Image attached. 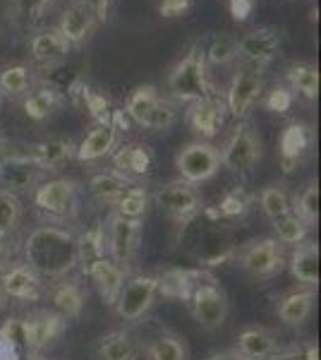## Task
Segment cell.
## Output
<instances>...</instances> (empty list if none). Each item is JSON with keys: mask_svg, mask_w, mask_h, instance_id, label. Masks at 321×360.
<instances>
[{"mask_svg": "<svg viewBox=\"0 0 321 360\" xmlns=\"http://www.w3.org/2000/svg\"><path fill=\"white\" fill-rule=\"evenodd\" d=\"M235 255V243H232V236L225 226L221 224H207L204 229L197 231V250L195 257L199 259L202 264H218L225 262Z\"/></svg>", "mask_w": 321, "mask_h": 360, "instance_id": "9a60e30c", "label": "cell"}, {"mask_svg": "<svg viewBox=\"0 0 321 360\" xmlns=\"http://www.w3.org/2000/svg\"><path fill=\"white\" fill-rule=\"evenodd\" d=\"M15 257V238L8 231H0V274L13 264Z\"/></svg>", "mask_w": 321, "mask_h": 360, "instance_id": "681fc988", "label": "cell"}, {"mask_svg": "<svg viewBox=\"0 0 321 360\" xmlns=\"http://www.w3.org/2000/svg\"><path fill=\"white\" fill-rule=\"evenodd\" d=\"M58 29H60V34L67 39L70 46H79V44H84L86 39H91V34H94V29H96V20L79 0H74L72 5L65 8Z\"/></svg>", "mask_w": 321, "mask_h": 360, "instance_id": "d4e9b609", "label": "cell"}, {"mask_svg": "<svg viewBox=\"0 0 321 360\" xmlns=\"http://www.w3.org/2000/svg\"><path fill=\"white\" fill-rule=\"evenodd\" d=\"M113 166L122 176L139 183V178L147 176L151 171V166H154V154H151V149L144 147V144H125V147H120L118 152L113 154Z\"/></svg>", "mask_w": 321, "mask_h": 360, "instance_id": "83f0119b", "label": "cell"}, {"mask_svg": "<svg viewBox=\"0 0 321 360\" xmlns=\"http://www.w3.org/2000/svg\"><path fill=\"white\" fill-rule=\"evenodd\" d=\"M235 262L247 276L268 281L285 269V248L276 238H254L235 252Z\"/></svg>", "mask_w": 321, "mask_h": 360, "instance_id": "5b68a950", "label": "cell"}, {"mask_svg": "<svg viewBox=\"0 0 321 360\" xmlns=\"http://www.w3.org/2000/svg\"><path fill=\"white\" fill-rule=\"evenodd\" d=\"M25 264L32 266L41 281H63L79 264L77 233L60 224L37 226L25 238Z\"/></svg>", "mask_w": 321, "mask_h": 360, "instance_id": "6da1fadb", "label": "cell"}, {"mask_svg": "<svg viewBox=\"0 0 321 360\" xmlns=\"http://www.w3.org/2000/svg\"><path fill=\"white\" fill-rule=\"evenodd\" d=\"M0 147H3V137H0Z\"/></svg>", "mask_w": 321, "mask_h": 360, "instance_id": "11a10c76", "label": "cell"}, {"mask_svg": "<svg viewBox=\"0 0 321 360\" xmlns=\"http://www.w3.org/2000/svg\"><path fill=\"white\" fill-rule=\"evenodd\" d=\"M285 79L290 84V91L305 96L307 101H314L319 96V70L312 63H295L285 70Z\"/></svg>", "mask_w": 321, "mask_h": 360, "instance_id": "e575fe53", "label": "cell"}, {"mask_svg": "<svg viewBox=\"0 0 321 360\" xmlns=\"http://www.w3.org/2000/svg\"><path fill=\"white\" fill-rule=\"evenodd\" d=\"M261 94H264V75H261L259 70H249V68L237 70L223 96L225 111L230 113L232 118L244 120L249 115V111L256 106Z\"/></svg>", "mask_w": 321, "mask_h": 360, "instance_id": "4fadbf2b", "label": "cell"}, {"mask_svg": "<svg viewBox=\"0 0 321 360\" xmlns=\"http://www.w3.org/2000/svg\"><path fill=\"white\" fill-rule=\"evenodd\" d=\"M51 303L63 319H79L86 305V293L79 283L63 278L51 288Z\"/></svg>", "mask_w": 321, "mask_h": 360, "instance_id": "f1b7e54d", "label": "cell"}, {"mask_svg": "<svg viewBox=\"0 0 321 360\" xmlns=\"http://www.w3.org/2000/svg\"><path fill=\"white\" fill-rule=\"evenodd\" d=\"M317 305V291L314 288H295L285 293L276 305V315L285 327H302L314 312Z\"/></svg>", "mask_w": 321, "mask_h": 360, "instance_id": "7402d4cb", "label": "cell"}, {"mask_svg": "<svg viewBox=\"0 0 321 360\" xmlns=\"http://www.w3.org/2000/svg\"><path fill=\"white\" fill-rule=\"evenodd\" d=\"M125 115L147 130H171L178 120V111L154 84H142L127 96Z\"/></svg>", "mask_w": 321, "mask_h": 360, "instance_id": "3957f363", "label": "cell"}, {"mask_svg": "<svg viewBox=\"0 0 321 360\" xmlns=\"http://www.w3.org/2000/svg\"><path fill=\"white\" fill-rule=\"evenodd\" d=\"M293 212L297 217L305 219L312 229L317 226V221H319V185L317 183H309L307 188L295 197Z\"/></svg>", "mask_w": 321, "mask_h": 360, "instance_id": "ee69618b", "label": "cell"}, {"mask_svg": "<svg viewBox=\"0 0 321 360\" xmlns=\"http://www.w3.org/2000/svg\"><path fill=\"white\" fill-rule=\"evenodd\" d=\"M168 101L195 103L216 94L214 84L209 82V65L204 60L202 49H190L168 72L166 79Z\"/></svg>", "mask_w": 321, "mask_h": 360, "instance_id": "7a4b0ae2", "label": "cell"}, {"mask_svg": "<svg viewBox=\"0 0 321 360\" xmlns=\"http://www.w3.org/2000/svg\"><path fill=\"white\" fill-rule=\"evenodd\" d=\"M34 84V70L29 65H8L0 70V91L8 98H22Z\"/></svg>", "mask_w": 321, "mask_h": 360, "instance_id": "74e56055", "label": "cell"}, {"mask_svg": "<svg viewBox=\"0 0 321 360\" xmlns=\"http://www.w3.org/2000/svg\"><path fill=\"white\" fill-rule=\"evenodd\" d=\"M79 3L94 15L96 22H108L115 8V0H79Z\"/></svg>", "mask_w": 321, "mask_h": 360, "instance_id": "c3c4849f", "label": "cell"}, {"mask_svg": "<svg viewBox=\"0 0 321 360\" xmlns=\"http://www.w3.org/2000/svg\"><path fill=\"white\" fill-rule=\"evenodd\" d=\"M74 147L77 144L72 139L65 137H48V139H41V142L32 144L27 152H22L20 156L32 161L34 166H39L41 171H58L67 164L70 159H74Z\"/></svg>", "mask_w": 321, "mask_h": 360, "instance_id": "d6986e66", "label": "cell"}, {"mask_svg": "<svg viewBox=\"0 0 321 360\" xmlns=\"http://www.w3.org/2000/svg\"><path fill=\"white\" fill-rule=\"evenodd\" d=\"M293 91L288 89V86H276V89H271L268 91V96H266V108L268 111H273V113H285L290 106H293Z\"/></svg>", "mask_w": 321, "mask_h": 360, "instance_id": "7dc6e473", "label": "cell"}, {"mask_svg": "<svg viewBox=\"0 0 321 360\" xmlns=\"http://www.w3.org/2000/svg\"><path fill=\"white\" fill-rule=\"evenodd\" d=\"M228 3H230V13L237 22L247 20L249 13H252V8H254V0H228Z\"/></svg>", "mask_w": 321, "mask_h": 360, "instance_id": "816d5d0a", "label": "cell"}, {"mask_svg": "<svg viewBox=\"0 0 321 360\" xmlns=\"http://www.w3.org/2000/svg\"><path fill=\"white\" fill-rule=\"evenodd\" d=\"M273 224V233H276V240L281 243V245H302V243L307 240V236H309V231H312V226H309L305 219L302 217H297V214L290 209L288 214H283L281 219H276V221H271Z\"/></svg>", "mask_w": 321, "mask_h": 360, "instance_id": "8d00e7d4", "label": "cell"}, {"mask_svg": "<svg viewBox=\"0 0 321 360\" xmlns=\"http://www.w3.org/2000/svg\"><path fill=\"white\" fill-rule=\"evenodd\" d=\"M156 295H159V278L151 274L127 276L125 286L115 300V312L125 322H139L154 305Z\"/></svg>", "mask_w": 321, "mask_h": 360, "instance_id": "8fae6325", "label": "cell"}, {"mask_svg": "<svg viewBox=\"0 0 321 360\" xmlns=\"http://www.w3.org/2000/svg\"><path fill=\"white\" fill-rule=\"evenodd\" d=\"M120 142V130L115 125H96L94 130L89 132L81 142L74 147V159L84 161V164H91V161H98L103 156H110L118 149Z\"/></svg>", "mask_w": 321, "mask_h": 360, "instance_id": "44dd1931", "label": "cell"}, {"mask_svg": "<svg viewBox=\"0 0 321 360\" xmlns=\"http://www.w3.org/2000/svg\"><path fill=\"white\" fill-rule=\"evenodd\" d=\"M34 205L44 217H48V224L67 226L77 217L79 209V188L72 178H51L39 183L34 190Z\"/></svg>", "mask_w": 321, "mask_h": 360, "instance_id": "277c9868", "label": "cell"}, {"mask_svg": "<svg viewBox=\"0 0 321 360\" xmlns=\"http://www.w3.org/2000/svg\"><path fill=\"white\" fill-rule=\"evenodd\" d=\"M259 207L268 221H276V219H281L283 214H288L293 209V200L285 193L283 185H266L259 193Z\"/></svg>", "mask_w": 321, "mask_h": 360, "instance_id": "ab89813d", "label": "cell"}, {"mask_svg": "<svg viewBox=\"0 0 321 360\" xmlns=\"http://www.w3.org/2000/svg\"><path fill=\"white\" fill-rule=\"evenodd\" d=\"M149 202H151V197L147 193V188L137 183V185H132V188L127 190V193L122 195L118 202H115V207L110 209V212L118 214V217L142 221V217L147 214V209H149Z\"/></svg>", "mask_w": 321, "mask_h": 360, "instance_id": "f35d334b", "label": "cell"}, {"mask_svg": "<svg viewBox=\"0 0 321 360\" xmlns=\"http://www.w3.org/2000/svg\"><path fill=\"white\" fill-rule=\"evenodd\" d=\"M3 98H5V96H3V91H0V103H3Z\"/></svg>", "mask_w": 321, "mask_h": 360, "instance_id": "db71d44e", "label": "cell"}, {"mask_svg": "<svg viewBox=\"0 0 321 360\" xmlns=\"http://www.w3.org/2000/svg\"><path fill=\"white\" fill-rule=\"evenodd\" d=\"M77 257L84 269L96 259L106 257V226L101 221L86 226L81 233H77Z\"/></svg>", "mask_w": 321, "mask_h": 360, "instance_id": "836d02e7", "label": "cell"}, {"mask_svg": "<svg viewBox=\"0 0 321 360\" xmlns=\"http://www.w3.org/2000/svg\"><path fill=\"white\" fill-rule=\"evenodd\" d=\"M84 271H86V276L91 278V283L96 286L98 295H101V300L106 305H115L127 276H130L125 269H120L115 262H110L108 257H101V259H96V262H91Z\"/></svg>", "mask_w": 321, "mask_h": 360, "instance_id": "ffe728a7", "label": "cell"}, {"mask_svg": "<svg viewBox=\"0 0 321 360\" xmlns=\"http://www.w3.org/2000/svg\"><path fill=\"white\" fill-rule=\"evenodd\" d=\"M175 168L180 173V180L190 185H202L221 171V152L211 142L195 139V142L180 147L178 156H175Z\"/></svg>", "mask_w": 321, "mask_h": 360, "instance_id": "9c48e42d", "label": "cell"}, {"mask_svg": "<svg viewBox=\"0 0 321 360\" xmlns=\"http://www.w3.org/2000/svg\"><path fill=\"white\" fill-rule=\"evenodd\" d=\"M39 183H44V171L25 156L8 154V159L0 161V190H8L20 197L25 193H34Z\"/></svg>", "mask_w": 321, "mask_h": 360, "instance_id": "5bb4252c", "label": "cell"}, {"mask_svg": "<svg viewBox=\"0 0 321 360\" xmlns=\"http://www.w3.org/2000/svg\"><path fill=\"white\" fill-rule=\"evenodd\" d=\"M249 205H252V197L244 193L242 188H235V190H230V193H228L223 200H221V205H218L216 212H207V214H209V217H228V219H232V217H242V214H247Z\"/></svg>", "mask_w": 321, "mask_h": 360, "instance_id": "f6af8a7d", "label": "cell"}, {"mask_svg": "<svg viewBox=\"0 0 321 360\" xmlns=\"http://www.w3.org/2000/svg\"><path fill=\"white\" fill-rule=\"evenodd\" d=\"M312 147V132L305 125L293 123L285 127V132L281 135V161H283V171L290 173L293 168L300 164V159L309 152Z\"/></svg>", "mask_w": 321, "mask_h": 360, "instance_id": "4dcf8cb0", "label": "cell"}, {"mask_svg": "<svg viewBox=\"0 0 321 360\" xmlns=\"http://www.w3.org/2000/svg\"><path fill=\"white\" fill-rule=\"evenodd\" d=\"M25 221V207L22 200L8 190H0V231L15 233L17 229Z\"/></svg>", "mask_w": 321, "mask_h": 360, "instance_id": "60d3db41", "label": "cell"}, {"mask_svg": "<svg viewBox=\"0 0 321 360\" xmlns=\"http://www.w3.org/2000/svg\"><path fill=\"white\" fill-rule=\"evenodd\" d=\"M132 185H137V180L122 176V173L115 171V168H110V171H98L89 178L91 195H94L101 205H106L110 209L115 207V202H118Z\"/></svg>", "mask_w": 321, "mask_h": 360, "instance_id": "4316f807", "label": "cell"}, {"mask_svg": "<svg viewBox=\"0 0 321 360\" xmlns=\"http://www.w3.org/2000/svg\"><path fill=\"white\" fill-rule=\"evenodd\" d=\"M266 360H319V348L317 344L307 341V344H300V346L276 348Z\"/></svg>", "mask_w": 321, "mask_h": 360, "instance_id": "bcb514c9", "label": "cell"}, {"mask_svg": "<svg viewBox=\"0 0 321 360\" xmlns=\"http://www.w3.org/2000/svg\"><path fill=\"white\" fill-rule=\"evenodd\" d=\"M70 49H72V46L67 44V39L63 37L58 27L41 29L39 34L32 37V41H29L32 58L37 63H41V65H55V63L65 60Z\"/></svg>", "mask_w": 321, "mask_h": 360, "instance_id": "603a6c76", "label": "cell"}, {"mask_svg": "<svg viewBox=\"0 0 321 360\" xmlns=\"http://www.w3.org/2000/svg\"><path fill=\"white\" fill-rule=\"evenodd\" d=\"M237 58V39L230 34H218L211 44H209L204 60L207 65H230Z\"/></svg>", "mask_w": 321, "mask_h": 360, "instance_id": "7bdbcfd3", "label": "cell"}, {"mask_svg": "<svg viewBox=\"0 0 321 360\" xmlns=\"http://www.w3.org/2000/svg\"><path fill=\"white\" fill-rule=\"evenodd\" d=\"M25 322L29 332V356H41V351L63 336L67 327V319H63L55 310H37Z\"/></svg>", "mask_w": 321, "mask_h": 360, "instance_id": "e0dca14e", "label": "cell"}, {"mask_svg": "<svg viewBox=\"0 0 321 360\" xmlns=\"http://www.w3.org/2000/svg\"><path fill=\"white\" fill-rule=\"evenodd\" d=\"M53 5V0H8L10 17L17 25H34L44 17L46 10Z\"/></svg>", "mask_w": 321, "mask_h": 360, "instance_id": "b9f144b4", "label": "cell"}, {"mask_svg": "<svg viewBox=\"0 0 321 360\" xmlns=\"http://www.w3.org/2000/svg\"><path fill=\"white\" fill-rule=\"evenodd\" d=\"M204 360H247L242 356L240 351H235V348H228V351H214V353H209Z\"/></svg>", "mask_w": 321, "mask_h": 360, "instance_id": "f5cc1de1", "label": "cell"}, {"mask_svg": "<svg viewBox=\"0 0 321 360\" xmlns=\"http://www.w3.org/2000/svg\"><path fill=\"white\" fill-rule=\"evenodd\" d=\"M225 103L221 94H211L209 98L195 101L188 113V123L192 127L197 137L209 142L211 137H216L221 132V127L225 123Z\"/></svg>", "mask_w": 321, "mask_h": 360, "instance_id": "2e32d148", "label": "cell"}, {"mask_svg": "<svg viewBox=\"0 0 321 360\" xmlns=\"http://www.w3.org/2000/svg\"><path fill=\"white\" fill-rule=\"evenodd\" d=\"M154 202L156 207H161V212H166L178 224L195 221L204 209V200L202 193L197 190V185H190L180 178L161 185L154 193Z\"/></svg>", "mask_w": 321, "mask_h": 360, "instance_id": "30bf717a", "label": "cell"}, {"mask_svg": "<svg viewBox=\"0 0 321 360\" xmlns=\"http://www.w3.org/2000/svg\"><path fill=\"white\" fill-rule=\"evenodd\" d=\"M103 226H106V257L130 274L137 262L139 243H142V221L110 212Z\"/></svg>", "mask_w": 321, "mask_h": 360, "instance_id": "8992f818", "label": "cell"}, {"mask_svg": "<svg viewBox=\"0 0 321 360\" xmlns=\"http://www.w3.org/2000/svg\"><path fill=\"white\" fill-rule=\"evenodd\" d=\"M63 94L55 89V86H34V89H29L25 94V113L29 115L32 120H46L51 118L58 108L63 106Z\"/></svg>", "mask_w": 321, "mask_h": 360, "instance_id": "d6a6232c", "label": "cell"}, {"mask_svg": "<svg viewBox=\"0 0 321 360\" xmlns=\"http://www.w3.org/2000/svg\"><path fill=\"white\" fill-rule=\"evenodd\" d=\"M195 5V0H161L159 3V13L163 17H180Z\"/></svg>", "mask_w": 321, "mask_h": 360, "instance_id": "f907efd6", "label": "cell"}, {"mask_svg": "<svg viewBox=\"0 0 321 360\" xmlns=\"http://www.w3.org/2000/svg\"><path fill=\"white\" fill-rule=\"evenodd\" d=\"M285 266L290 269L295 281H300L307 288H317L319 283V245L314 240H305L302 245H297L290 255V259H285Z\"/></svg>", "mask_w": 321, "mask_h": 360, "instance_id": "cb8c5ba5", "label": "cell"}, {"mask_svg": "<svg viewBox=\"0 0 321 360\" xmlns=\"http://www.w3.org/2000/svg\"><path fill=\"white\" fill-rule=\"evenodd\" d=\"M278 348V339L266 327H247L237 334L235 351H240L247 360H266Z\"/></svg>", "mask_w": 321, "mask_h": 360, "instance_id": "f546056e", "label": "cell"}, {"mask_svg": "<svg viewBox=\"0 0 321 360\" xmlns=\"http://www.w3.org/2000/svg\"><path fill=\"white\" fill-rule=\"evenodd\" d=\"M147 356L149 360H190V351L183 336L166 329V332L156 334L154 339L149 341Z\"/></svg>", "mask_w": 321, "mask_h": 360, "instance_id": "d590c367", "label": "cell"}, {"mask_svg": "<svg viewBox=\"0 0 321 360\" xmlns=\"http://www.w3.org/2000/svg\"><path fill=\"white\" fill-rule=\"evenodd\" d=\"M0 288L13 300H39L44 293V281L25 262H13L0 274Z\"/></svg>", "mask_w": 321, "mask_h": 360, "instance_id": "ac0fdd59", "label": "cell"}, {"mask_svg": "<svg viewBox=\"0 0 321 360\" xmlns=\"http://www.w3.org/2000/svg\"><path fill=\"white\" fill-rule=\"evenodd\" d=\"M192 317L197 319L202 329L207 332H216L225 324L228 315H230V303L223 288L218 286L214 276H209L207 281H202L188 298Z\"/></svg>", "mask_w": 321, "mask_h": 360, "instance_id": "ba28073f", "label": "cell"}, {"mask_svg": "<svg viewBox=\"0 0 321 360\" xmlns=\"http://www.w3.org/2000/svg\"><path fill=\"white\" fill-rule=\"evenodd\" d=\"M281 49V34L273 27H256L237 39V58L242 68L264 70Z\"/></svg>", "mask_w": 321, "mask_h": 360, "instance_id": "7c38bea8", "label": "cell"}, {"mask_svg": "<svg viewBox=\"0 0 321 360\" xmlns=\"http://www.w3.org/2000/svg\"><path fill=\"white\" fill-rule=\"evenodd\" d=\"M218 152L221 166L235 173V176H247L261 161V137L254 130V125L240 123L230 132V137L225 139V144Z\"/></svg>", "mask_w": 321, "mask_h": 360, "instance_id": "52a82bcc", "label": "cell"}, {"mask_svg": "<svg viewBox=\"0 0 321 360\" xmlns=\"http://www.w3.org/2000/svg\"><path fill=\"white\" fill-rule=\"evenodd\" d=\"M96 353L98 360H137L139 344L127 329H113V332L101 336Z\"/></svg>", "mask_w": 321, "mask_h": 360, "instance_id": "1f68e13d", "label": "cell"}, {"mask_svg": "<svg viewBox=\"0 0 321 360\" xmlns=\"http://www.w3.org/2000/svg\"><path fill=\"white\" fill-rule=\"evenodd\" d=\"M211 276L204 269H168L159 274V293H163L166 298H180L188 300L190 293L199 286L202 281Z\"/></svg>", "mask_w": 321, "mask_h": 360, "instance_id": "484cf974", "label": "cell"}]
</instances>
